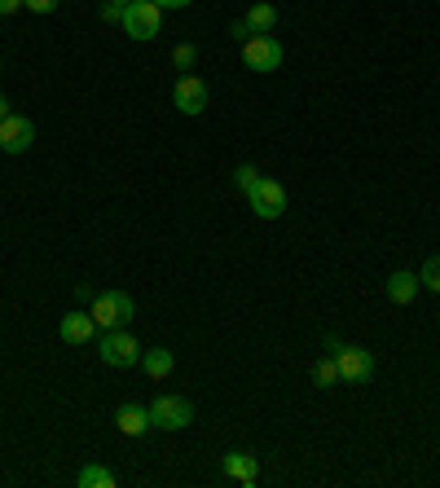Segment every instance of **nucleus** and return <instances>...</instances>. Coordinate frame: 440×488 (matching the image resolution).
Instances as JSON below:
<instances>
[{
  "label": "nucleus",
  "mask_w": 440,
  "mask_h": 488,
  "mask_svg": "<svg viewBox=\"0 0 440 488\" xmlns=\"http://www.w3.org/2000/svg\"><path fill=\"white\" fill-rule=\"evenodd\" d=\"M282 40H273V35H251V40H242V62L251 66V71H260V75H269V71H278L282 66Z\"/></svg>",
  "instance_id": "nucleus-6"
},
{
  "label": "nucleus",
  "mask_w": 440,
  "mask_h": 488,
  "mask_svg": "<svg viewBox=\"0 0 440 488\" xmlns=\"http://www.w3.org/2000/svg\"><path fill=\"white\" fill-rule=\"evenodd\" d=\"M102 18H106V23H119V18H123V5L106 0V5H102Z\"/></svg>",
  "instance_id": "nucleus-22"
},
{
  "label": "nucleus",
  "mask_w": 440,
  "mask_h": 488,
  "mask_svg": "<svg viewBox=\"0 0 440 488\" xmlns=\"http://www.w3.org/2000/svg\"><path fill=\"white\" fill-rule=\"evenodd\" d=\"M123 31L132 35V40H154L159 27H163V9L154 5V0H132V5H123Z\"/></svg>",
  "instance_id": "nucleus-3"
},
{
  "label": "nucleus",
  "mask_w": 440,
  "mask_h": 488,
  "mask_svg": "<svg viewBox=\"0 0 440 488\" xmlns=\"http://www.w3.org/2000/svg\"><path fill=\"white\" fill-rule=\"evenodd\" d=\"M80 488H115V471H106V466H84V471H80Z\"/></svg>",
  "instance_id": "nucleus-16"
},
{
  "label": "nucleus",
  "mask_w": 440,
  "mask_h": 488,
  "mask_svg": "<svg viewBox=\"0 0 440 488\" xmlns=\"http://www.w3.org/2000/svg\"><path fill=\"white\" fill-rule=\"evenodd\" d=\"M247 202H251V211H256L260 220H278V216L287 211V190H282V181L260 176V181H256V190L247 194Z\"/></svg>",
  "instance_id": "nucleus-7"
},
{
  "label": "nucleus",
  "mask_w": 440,
  "mask_h": 488,
  "mask_svg": "<svg viewBox=\"0 0 440 488\" xmlns=\"http://www.w3.org/2000/svg\"><path fill=\"white\" fill-rule=\"evenodd\" d=\"M23 5H27L31 14H54V9H58L62 0H23Z\"/></svg>",
  "instance_id": "nucleus-21"
},
{
  "label": "nucleus",
  "mask_w": 440,
  "mask_h": 488,
  "mask_svg": "<svg viewBox=\"0 0 440 488\" xmlns=\"http://www.w3.org/2000/svg\"><path fill=\"white\" fill-rule=\"evenodd\" d=\"M247 27H251V35H269L278 27V9L273 5H251L247 9Z\"/></svg>",
  "instance_id": "nucleus-15"
},
{
  "label": "nucleus",
  "mask_w": 440,
  "mask_h": 488,
  "mask_svg": "<svg viewBox=\"0 0 440 488\" xmlns=\"http://www.w3.org/2000/svg\"><path fill=\"white\" fill-rule=\"evenodd\" d=\"M115 427L123 431V435H146L150 431V409L146 405H119Z\"/></svg>",
  "instance_id": "nucleus-13"
},
{
  "label": "nucleus",
  "mask_w": 440,
  "mask_h": 488,
  "mask_svg": "<svg viewBox=\"0 0 440 488\" xmlns=\"http://www.w3.org/2000/svg\"><path fill=\"white\" fill-rule=\"evenodd\" d=\"M339 361V383H370L375 378V356L357 344H339L330 352Z\"/></svg>",
  "instance_id": "nucleus-5"
},
{
  "label": "nucleus",
  "mask_w": 440,
  "mask_h": 488,
  "mask_svg": "<svg viewBox=\"0 0 440 488\" xmlns=\"http://www.w3.org/2000/svg\"><path fill=\"white\" fill-rule=\"evenodd\" d=\"M159 9H185V5H194V0H154Z\"/></svg>",
  "instance_id": "nucleus-26"
},
{
  "label": "nucleus",
  "mask_w": 440,
  "mask_h": 488,
  "mask_svg": "<svg viewBox=\"0 0 440 488\" xmlns=\"http://www.w3.org/2000/svg\"><path fill=\"white\" fill-rule=\"evenodd\" d=\"M88 313L97 321V330H119V326H128L132 321V295H123V290H97L93 295V304H88Z\"/></svg>",
  "instance_id": "nucleus-2"
},
{
  "label": "nucleus",
  "mask_w": 440,
  "mask_h": 488,
  "mask_svg": "<svg viewBox=\"0 0 440 488\" xmlns=\"http://www.w3.org/2000/svg\"><path fill=\"white\" fill-rule=\"evenodd\" d=\"M102 361L111 366V370H132V366H142V344H137V335L128 330V326H119V330H102Z\"/></svg>",
  "instance_id": "nucleus-1"
},
{
  "label": "nucleus",
  "mask_w": 440,
  "mask_h": 488,
  "mask_svg": "<svg viewBox=\"0 0 440 488\" xmlns=\"http://www.w3.org/2000/svg\"><path fill=\"white\" fill-rule=\"evenodd\" d=\"M313 383H318V387H335V383H339V361H335V356H322V361L313 366Z\"/></svg>",
  "instance_id": "nucleus-17"
},
{
  "label": "nucleus",
  "mask_w": 440,
  "mask_h": 488,
  "mask_svg": "<svg viewBox=\"0 0 440 488\" xmlns=\"http://www.w3.org/2000/svg\"><path fill=\"white\" fill-rule=\"evenodd\" d=\"M418 282L432 290V295H440V256H432L427 264H423V273H418Z\"/></svg>",
  "instance_id": "nucleus-18"
},
{
  "label": "nucleus",
  "mask_w": 440,
  "mask_h": 488,
  "mask_svg": "<svg viewBox=\"0 0 440 488\" xmlns=\"http://www.w3.org/2000/svg\"><path fill=\"white\" fill-rule=\"evenodd\" d=\"M31 142H35V123H31L27 115L0 119V150H5V154H27Z\"/></svg>",
  "instance_id": "nucleus-9"
},
{
  "label": "nucleus",
  "mask_w": 440,
  "mask_h": 488,
  "mask_svg": "<svg viewBox=\"0 0 440 488\" xmlns=\"http://www.w3.org/2000/svg\"><path fill=\"white\" fill-rule=\"evenodd\" d=\"M387 299L392 304H414V295L423 290V282H418V273H406V268H396L392 278H387Z\"/></svg>",
  "instance_id": "nucleus-12"
},
{
  "label": "nucleus",
  "mask_w": 440,
  "mask_h": 488,
  "mask_svg": "<svg viewBox=\"0 0 440 488\" xmlns=\"http://www.w3.org/2000/svg\"><path fill=\"white\" fill-rule=\"evenodd\" d=\"M0 71H5V58H0Z\"/></svg>",
  "instance_id": "nucleus-29"
},
{
  "label": "nucleus",
  "mask_w": 440,
  "mask_h": 488,
  "mask_svg": "<svg viewBox=\"0 0 440 488\" xmlns=\"http://www.w3.org/2000/svg\"><path fill=\"white\" fill-rule=\"evenodd\" d=\"M14 111H9V97H0V119H9Z\"/></svg>",
  "instance_id": "nucleus-27"
},
{
  "label": "nucleus",
  "mask_w": 440,
  "mask_h": 488,
  "mask_svg": "<svg viewBox=\"0 0 440 488\" xmlns=\"http://www.w3.org/2000/svg\"><path fill=\"white\" fill-rule=\"evenodd\" d=\"M194 58H199V49H194V44H176V49H172V62L181 66V71H190V66H194Z\"/></svg>",
  "instance_id": "nucleus-20"
},
{
  "label": "nucleus",
  "mask_w": 440,
  "mask_h": 488,
  "mask_svg": "<svg viewBox=\"0 0 440 488\" xmlns=\"http://www.w3.org/2000/svg\"><path fill=\"white\" fill-rule=\"evenodd\" d=\"M220 466H225V475H230V480H238V484H247V488L260 480V462L251 458V454H242V449L225 454V458H220Z\"/></svg>",
  "instance_id": "nucleus-11"
},
{
  "label": "nucleus",
  "mask_w": 440,
  "mask_h": 488,
  "mask_svg": "<svg viewBox=\"0 0 440 488\" xmlns=\"http://www.w3.org/2000/svg\"><path fill=\"white\" fill-rule=\"evenodd\" d=\"M58 335H62V344H71V347H84L93 335H97V321H93V313H66L62 317V326H58Z\"/></svg>",
  "instance_id": "nucleus-10"
},
{
  "label": "nucleus",
  "mask_w": 440,
  "mask_h": 488,
  "mask_svg": "<svg viewBox=\"0 0 440 488\" xmlns=\"http://www.w3.org/2000/svg\"><path fill=\"white\" fill-rule=\"evenodd\" d=\"M142 370H146L150 378H168V374L176 370V356L168 347H150V352H142Z\"/></svg>",
  "instance_id": "nucleus-14"
},
{
  "label": "nucleus",
  "mask_w": 440,
  "mask_h": 488,
  "mask_svg": "<svg viewBox=\"0 0 440 488\" xmlns=\"http://www.w3.org/2000/svg\"><path fill=\"white\" fill-rule=\"evenodd\" d=\"M115 5H132V0H115Z\"/></svg>",
  "instance_id": "nucleus-28"
},
{
  "label": "nucleus",
  "mask_w": 440,
  "mask_h": 488,
  "mask_svg": "<svg viewBox=\"0 0 440 488\" xmlns=\"http://www.w3.org/2000/svg\"><path fill=\"white\" fill-rule=\"evenodd\" d=\"M172 102H176V111L181 115H203L207 111V102H211V93H207V84L199 80V75H181L176 80V88H172Z\"/></svg>",
  "instance_id": "nucleus-8"
},
{
  "label": "nucleus",
  "mask_w": 440,
  "mask_h": 488,
  "mask_svg": "<svg viewBox=\"0 0 440 488\" xmlns=\"http://www.w3.org/2000/svg\"><path fill=\"white\" fill-rule=\"evenodd\" d=\"M194 423V405L185 401V396H159V401L150 405V427H159V431H181V427H190Z\"/></svg>",
  "instance_id": "nucleus-4"
},
{
  "label": "nucleus",
  "mask_w": 440,
  "mask_h": 488,
  "mask_svg": "<svg viewBox=\"0 0 440 488\" xmlns=\"http://www.w3.org/2000/svg\"><path fill=\"white\" fill-rule=\"evenodd\" d=\"M93 295H97V290L88 287V282H80V287H75V299H80V304H93Z\"/></svg>",
  "instance_id": "nucleus-24"
},
{
  "label": "nucleus",
  "mask_w": 440,
  "mask_h": 488,
  "mask_svg": "<svg viewBox=\"0 0 440 488\" xmlns=\"http://www.w3.org/2000/svg\"><path fill=\"white\" fill-rule=\"evenodd\" d=\"M230 35H238V40H251V27H247V18H242V23H234V27H230Z\"/></svg>",
  "instance_id": "nucleus-25"
},
{
  "label": "nucleus",
  "mask_w": 440,
  "mask_h": 488,
  "mask_svg": "<svg viewBox=\"0 0 440 488\" xmlns=\"http://www.w3.org/2000/svg\"><path fill=\"white\" fill-rule=\"evenodd\" d=\"M234 181H238V190H242V194H251V190H256V181H260V172H256L251 163H242V168L234 172Z\"/></svg>",
  "instance_id": "nucleus-19"
},
{
  "label": "nucleus",
  "mask_w": 440,
  "mask_h": 488,
  "mask_svg": "<svg viewBox=\"0 0 440 488\" xmlns=\"http://www.w3.org/2000/svg\"><path fill=\"white\" fill-rule=\"evenodd\" d=\"M18 9H27L23 0H0V18H9V14H18Z\"/></svg>",
  "instance_id": "nucleus-23"
}]
</instances>
